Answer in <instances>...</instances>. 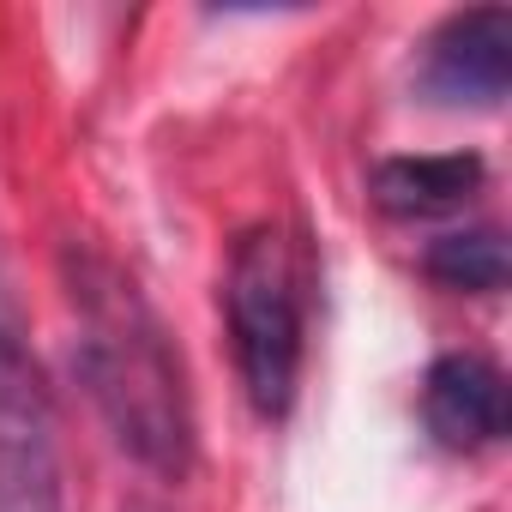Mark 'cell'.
<instances>
[{"instance_id":"5","label":"cell","mask_w":512,"mask_h":512,"mask_svg":"<svg viewBox=\"0 0 512 512\" xmlns=\"http://www.w3.org/2000/svg\"><path fill=\"white\" fill-rule=\"evenodd\" d=\"M422 422L440 446L452 452H482L500 446L512 428V404H506V374L476 356V350H452L428 368L422 380Z\"/></svg>"},{"instance_id":"7","label":"cell","mask_w":512,"mask_h":512,"mask_svg":"<svg viewBox=\"0 0 512 512\" xmlns=\"http://www.w3.org/2000/svg\"><path fill=\"white\" fill-rule=\"evenodd\" d=\"M422 266H428V278L446 284V290L494 296V290H506V241H500V229H488V223L452 229V235H434V241H428Z\"/></svg>"},{"instance_id":"6","label":"cell","mask_w":512,"mask_h":512,"mask_svg":"<svg viewBox=\"0 0 512 512\" xmlns=\"http://www.w3.org/2000/svg\"><path fill=\"white\" fill-rule=\"evenodd\" d=\"M374 205L386 217H440L476 199L482 187V157L470 151H422V157H386L368 175Z\"/></svg>"},{"instance_id":"2","label":"cell","mask_w":512,"mask_h":512,"mask_svg":"<svg viewBox=\"0 0 512 512\" xmlns=\"http://www.w3.org/2000/svg\"><path fill=\"white\" fill-rule=\"evenodd\" d=\"M223 314H229V344L247 404L266 422L290 416L302 350H308V278H302L296 235L284 223L241 229L223 272Z\"/></svg>"},{"instance_id":"1","label":"cell","mask_w":512,"mask_h":512,"mask_svg":"<svg viewBox=\"0 0 512 512\" xmlns=\"http://www.w3.org/2000/svg\"><path fill=\"white\" fill-rule=\"evenodd\" d=\"M61 278H67V302L79 320L73 362L115 446L151 476L181 482L193 470V398H187L175 338L163 332L133 272H121L109 253L73 241L61 260Z\"/></svg>"},{"instance_id":"3","label":"cell","mask_w":512,"mask_h":512,"mask_svg":"<svg viewBox=\"0 0 512 512\" xmlns=\"http://www.w3.org/2000/svg\"><path fill=\"white\" fill-rule=\"evenodd\" d=\"M0 512H61L55 404L7 290H0Z\"/></svg>"},{"instance_id":"4","label":"cell","mask_w":512,"mask_h":512,"mask_svg":"<svg viewBox=\"0 0 512 512\" xmlns=\"http://www.w3.org/2000/svg\"><path fill=\"white\" fill-rule=\"evenodd\" d=\"M416 85H422V97H434L446 109H494L512 85V13L506 7L452 13L422 43Z\"/></svg>"},{"instance_id":"8","label":"cell","mask_w":512,"mask_h":512,"mask_svg":"<svg viewBox=\"0 0 512 512\" xmlns=\"http://www.w3.org/2000/svg\"><path fill=\"white\" fill-rule=\"evenodd\" d=\"M127 512H157V506H127Z\"/></svg>"}]
</instances>
